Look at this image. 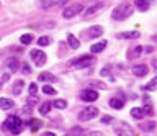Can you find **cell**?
Returning a JSON list of instances; mask_svg holds the SVG:
<instances>
[{
  "label": "cell",
  "instance_id": "cell-1",
  "mask_svg": "<svg viewBox=\"0 0 157 136\" xmlns=\"http://www.w3.org/2000/svg\"><path fill=\"white\" fill-rule=\"evenodd\" d=\"M131 13H132V5L131 3H121V5L113 8L111 18L116 20V21H121V20H126L128 17H131Z\"/></svg>",
  "mask_w": 157,
  "mask_h": 136
},
{
  "label": "cell",
  "instance_id": "cell-2",
  "mask_svg": "<svg viewBox=\"0 0 157 136\" xmlns=\"http://www.w3.org/2000/svg\"><path fill=\"white\" fill-rule=\"evenodd\" d=\"M3 128L8 131V133H12V134H20L21 133V130H23V121L18 118V116H8L7 120H5V123H3Z\"/></svg>",
  "mask_w": 157,
  "mask_h": 136
},
{
  "label": "cell",
  "instance_id": "cell-3",
  "mask_svg": "<svg viewBox=\"0 0 157 136\" xmlns=\"http://www.w3.org/2000/svg\"><path fill=\"white\" fill-rule=\"evenodd\" d=\"M113 130H115V133H116L118 136H134V131H132V128H131L128 123H124V121H118V123H115Z\"/></svg>",
  "mask_w": 157,
  "mask_h": 136
},
{
  "label": "cell",
  "instance_id": "cell-4",
  "mask_svg": "<svg viewBox=\"0 0 157 136\" xmlns=\"http://www.w3.org/2000/svg\"><path fill=\"white\" fill-rule=\"evenodd\" d=\"M83 7H85V5H82V3L67 5L66 8H64V12H62V17H64V18H72V17H75V15H78V13L83 12Z\"/></svg>",
  "mask_w": 157,
  "mask_h": 136
},
{
  "label": "cell",
  "instance_id": "cell-5",
  "mask_svg": "<svg viewBox=\"0 0 157 136\" xmlns=\"http://www.w3.org/2000/svg\"><path fill=\"white\" fill-rule=\"evenodd\" d=\"M98 116V108L97 107H87V108L80 110L78 113V120L80 121H88V120H93Z\"/></svg>",
  "mask_w": 157,
  "mask_h": 136
},
{
  "label": "cell",
  "instance_id": "cell-6",
  "mask_svg": "<svg viewBox=\"0 0 157 136\" xmlns=\"http://www.w3.org/2000/svg\"><path fill=\"white\" fill-rule=\"evenodd\" d=\"M93 62H95V57H92L90 54H85V56H80V57H78V59H75V61H71V64L75 66L77 69H83V67L92 66Z\"/></svg>",
  "mask_w": 157,
  "mask_h": 136
},
{
  "label": "cell",
  "instance_id": "cell-7",
  "mask_svg": "<svg viewBox=\"0 0 157 136\" xmlns=\"http://www.w3.org/2000/svg\"><path fill=\"white\" fill-rule=\"evenodd\" d=\"M29 57H31L33 62L38 67H41V66L46 64V54H44L43 51H39V49H31V51H29Z\"/></svg>",
  "mask_w": 157,
  "mask_h": 136
},
{
  "label": "cell",
  "instance_id": "cell-8",
  "mask_svg": "<svg viewBox=\"0 0 157 136\" xmlns=\"http://www.w3.org/2000/svg\"><path fill=\"white\" fill-rule=\"evenodd\" d=\"M105 7H106V3H105V2H101V0H100V2H95V3H92V5L87 8L83 15H85V18H90L92 15H95V13H98L100 10H103Z\"/></svg>",
  "mask_w": 157,
  "mask_h": 136
},
{
  "label": "cell",
  "instance_id": "cell-9",
  "mask_svg": "<svg viewBox=\"0 0 157 136\" xmlns=\"http://www.w3.org/2000/svg\"><path fill=\"white\" fill-rule=\"evenodd\" d=\"M97 99H98V92H97V90L87 89V90H82V92H80V100H83V102L92 103V102H95Z\"/></svg>",
  "mask_w": 157,
  "mask_h": 136
},
{
  "label": "cell",
  "instance_id": "cell-10",
  "mask_svg": "<svg viewBox=\"0 0 157 136\" xmlns=\"http://www.w3.org/2000/svg\"><path fill=\"white\" fill-rule=\"evenodd\" d=\"M69 0H41V8H51V7H57V5H66Z\"/></svg>",
  "mask_w": 157,
  "mask_h": 136
},
{
  "label": "cell",
  "instance_id": "cell-11",
  "mask_svg": "<svg viewBox=\"0 0 157 136\" xmlns=\"http://www.w3.org/2000/svg\"><path fill=\"white\" fill-rule=\"evenodd\" d=\"M103 26H100V25H95V26H92V28H88L87 30V36L88 38H98V36H101L103 35Z\"/></svg>",
  "mask_w": 157,
  "mask_h": 136
},
{
  "label": "cell",
  "instance_id": "cell-12",
  "mask_svg": "<svg viewBox=\"0 0 157 136\" xmlns=\"http://www.w3.org/2000/svg\"><path fill=\"white\" fill-rule=\"evenodd\" d=\"M147 72H149V67H147L146 64H137L132 67V74H134L136 77H144Z\"/></svg>",
  "mask_w": 157,
  "mask_h": 136
},
{
  "label": "cell",
  "instance_id": "cell-13",
  "mask_svg": "<svg viewBox=\"0 0 157 136\" xmlns=\"http://www.w3.org/2000/svg\"><path fill=\"white\" fill-rule=\"evenodd\" d=\"M141 33L139 31H126V33H120V35H116L118 40H136V38H139Z\"/></svg>",
  "mask_w": 157,
  "mask_h": 136
},
{
  "label": "cell",
  "instance_id": "cell-14",
  "mask_svg": "<svg viewBox=\"0 0 157 136\" xmlns=\"http://www.w3.org/2000/svg\"><path fill=\"white\" fill-rule=\"evenodd\" d=\"M5 67L10 71V72H15L20 67V62H18V59L17 57H8L7 59V62H5Z\"/></svg>",
  "mask_w": 157,
  "mask_h": 136
},
{
  "label": "cell",
  "instance_id": "cell-15",
  "mask_svg": "<svg viewBox=\"0 0 157 136\" xmlns=\"http://www.w3.org/2000/svg\"><path fill=\"white\" fill-rule=\"evenodd\" d=\"M106 45H108L106 40L105 41H98V43H95V45L90 46V52H92V54H98V52H101L103 49H105Z\"/></svg>",
  "mask_w": 157,
  "mask_h": 136
},
{
  "label": "cell",
  "instance_id": "cell-16",
  "mask_svg": "<svg viewBox=\"0 0 157 136\" xmlns=\"http://www.w3.org/2000/svg\"><path fill=\"white\" fill-rule=\"evenodd\" d=\"M142 51H144L142 46H134L132 49L128 51V59H137V57L142 54Z\"/></svg>",
  "mask_w": 157,
  "mask_h": 136
},
{
  "label": "cell",
  "instance_id": "cell-17",
  "mask_svg": "<svg viewBox=\"0 0 157 136\" xmlns=\"http://www.w3.org/2000/svg\"><path fill=\"white\" fill-rule=\"evenodd\" d=\"M13 105H15V102L13 100H10V99H0V108L2 110H10V108H13Z\"/></svg>",
  "mask_w": 157,
  "mask_h": 136
},
{
  "label": "cell",
  "instance_id": "cell-18",
  "mask_svg": "<svg viewBox=\"0 0 157 136\" xmlns=\"http://www.w3.org/2000/svg\"><path fill=\"white\" fill-rule=\"evenodd\" d=\"M41 121H39V120H29L28 121V123H26V121H25V123H23V126H29V128H31V131H38L39 128H41Z\"/></svg>",
  "mask_w": 157,
  "mask_h": 136
},
{
  "label": "cell",
  "instance_id": "cell-19",
  "mask_svg": "<svg viewBox=\"0 0 157 136\" xmlns=\"http://www.w3.org/2000/svg\"><path fill=\"white\" fill-rule=\"evenodd\" d=\"M23 85H25L23 80H17V82L12 85V94H13V95H20V94H21V90H23Z\"/></svg>",
  "mask_w": 157,
  "mask_h": 136
},
{
  "label": "cell",
  "instance_id": "cell-20",
  "mask_svg": "<svg viewBox=\"0 0 157 136\" xmlns=\"http://www.w3.org/2000/svg\"><path fill=\"white\" fill-rule=\"evenodd\" d=\"M67 43H69V46H71L72 49H77V48L80 46V43H78V40L74 35H67Z\"/></svg>",
  "mask_w": 157,
  "mask_h": 136
},
{
  "label": "cell",
  "instance_id": "cell-21",
  "mask_svg": "<svg viewBox=\"0 0 157 136\" xmlns=\"http://www.w3.org/2000/svg\"><path fill=\"white\" fill-rule=\"evenodd\" d=\"M123 105H124V100H121V99H111L110 100V107H111V108H115V110L123 108Z\"/></svg>",
  "mask_w": 157,
  "mask_h": 136
},
{
  "label": "cell",
  "instance_id": "cell-22",
  "mask_svg": "<svg viewBox=\"0 0 157 136\" xmlns=\"http://www.w3.org/2000/svg\"><path fill=\"white\" fill-rule=\"evenodd\" d=\"M134 5L139 8L141 12L149 10V2H146V0H134Z\"/></svg>",
  "mask_w": 157,
  "mask_h": 136
},
{
  "label": "cell",
  "instance_id": "cell-23",
  "mask_svg": "<svg viewBox=\"0 0 157 136\" xmlns=\"http://www.w3.org/2000/svg\"><path fill=\"white\" fill-rule=\"evenodd\" d=\"M139 128L142 131H154L155 130V123L154 121H147V123H141L139 125Z\"/></svg>",
  "mask_w": 157,
  "mask_h": 136
},
{
  "label": "cell",
  "instance_id": "cell-24",
  "mask_svg": "<svg viewBox=\"0 0 157 136\" xmlns=\"http://www.w3.org/2000/svg\"><path fill=\"white\" fill-rule=\"evenodd\" d=\"M131 116H134V118H142L144 116V110L139 108V107H134V108H131Z\"/></svg>",
  "mask_w": 157,
  "mask_h": 136
},
{
  "label": "cell",
  "instance_id": "cell-25",
  "mask_svg": "<svg viewBox=\"0 0 157 136\" xmlns=\"http://www.w3.org/2000/svg\"><path fill=\"white\" fill-rule=\"evenodd\" d=\"M39 80H41V82H46V80L54 82V80H56V77H54L52 74H49V72H43V74H39Z\"/></svg>",
  "mask_w": 157,
  "mask_h": 136
},
{
  "label": "cell",
  "instance_id": "cell-26",
  "mask_svg": "<svg viewBox=\"0 0 157 136\" xmlns=\"http://www.w3.org/2000/svg\"><path fill=\"white\" fill-rule=\"evenodd\" d=\"M49 110H51V102H44V103L39 107V113L41 115H48Z\"/></svg>",
  "mask_w": 157,
  "mask_h": 136
},
{
  "label": "cell",
  "instance_id": "cell-27",
  "mask_svg": "<svg viewBox=\"0 0 157 136\" xmlns=\"http://www.w3.org/2000/svg\"><path fill=\"white\" fill-rule=\"evenodd\" d=\"M43 94H46V95H56L57 92H56V89H54V87H51V85H43Z\"/></svg>",
  "mask_w": 157,
  "mask_h": 136
},
{
  "label": "cell",
  "instance_id": "cell-28",
  "mask_svg": "<svg viewBox=\"0 0 157 136\" xmlns=\"http://www.w3.org/2000/svg\"><path fill=\"white\" fill-rule=\"evenodd\" d=\"M66 105H67L66 100H54L51 103V107H54V108H66Z\"/></svg>",
  "mask_w": 157,
  "mask_h": 136
},
{
  "label": "cell",
  "instance_id": "cell-29",
  "mask_svg": "<svg viewBox=\"0 0 157 136\" xmlns=\"http://www.w3.org/2000/svg\"><path fill=\"white\" fill-rule=\"evenodd\" d=\"M157 89V79L154 77V79H152L149 84H147L146 87H144V90H149V92H152V90H155Z\"/></svg>",
  "mask_w": 157,
  "mask_h": 136
},
{
  "label": "cell",
  "instance_id": "cell-30",
  "mask_svg": "<svg viewBox=\"0 0 157 136\" xmlns=\"http://www.w3.org/2000/svg\"><path fill=\"white\" fill-rule=\"evenodd\" d=\"M31 41H33V36H31V35H23V36H20V43H21V45H29Z\"/></svg>",
  "mask_w": 157,
  "mask_h": 136
},
{
  "label": "cell",
  "instance_id": "cell-31",
  "mask_svg": "<svg viewBox=\"0 0 157 136\" xmlns=\"http://www.w3.org/2000/svg\"><path fill=\"white\" fill-rule=\"evenodd\" d=\"M38 45L41 46V48L48 46V45H49V38H48V36H41V38L38 40Z\"/></svg>",
  "mask_w": 157,
  "mask_h": 136
},
{
  "label": "cell",
  "instance_id": "cell-32",
  "mask_svg": "<svg viewBox=\"0 0 157 136\" xmlns=\"http://www.w3.org/2000/svg\"><path fill=\"white\" fill-rule=\"evenodd\" d=\"M21 72H23V74H26V76H28V74H31V67H29L26 62H25V64L21 66Z\"/></svg>",
  "mask_w": 157,
  "mask_h": 136
},
{
  "label": "cell",
  "instance_id": "cell-33",
  "mask_svg": "<svg viewBox=\"0 0 157 136\" xmlns=\"http://www.w3.org/2000/svg\"><path fill=\"white\" fill-rule=\"evenodd\" d=\"M28 90H29V94H31V95L34 97V95H36V92H38V85H36V84H31Z\"/></svg>",
  "mask_w": 157,
  "mask_h": 136
},
{
  "label": "cell",
  "instance_id": "cell-34",
  "mask_svg": "<svg viewBox=\"0 0 157 136\" xmlns=\"http://www.w3.org/2000/svg\"><path fill=\"white\" fill-rule=\"evenodd\" d=\"M110 121H113V118H111L110 115H105V116H101V123H103V125H108Z\"/></svg>",
  "mask_w": 157,
  "mask_h": 136
},
{
  "label": "cell",
  "instance_id": "cell-35",
  "mask_svg": "<svg viewBox=\"0 0 157 136\" xmlns=\"http://www.w3.org/2000/svg\"><path fill=\"white\" fill-rule=\"evenodd\" d=\"M88 136H103V133H100V131H92Z\"/></svg>",
  "mask_w": 157,
  "mask_h": 136
},
{
  "label": "cell",
  "instance_id": "cell-36",
  "mask_svg": "<svg viewBox=\"0 0 157 136\" xmlns=\"http://www.w3.org/2000/svg\"><path fill=\"white\" fill-rule=\"evenodd\" d=\"M41 136H56V134H54L52 131H44V133H43Z\"/></svg>",
  "mask_w": 157,
  "mask_h": 136
},
{
  "label": "cell",
  "instance_id": "cell-37",
  "mask_svg": "<svg viewBox=\"0 0 157 136\" xmlns=\"http://www.w3.org/2000/svg\"><path fill=\"white\" fill-rule=\"evenodd\" d=\"M152 67H157V61H155V57L152 59Z\"/></svg>",
  "mask_w": 157,
  "mask_h": 136
},
{
  "label": "cell",
  "instance_id": "cell-38",
  "mask_svg": "<svg viewBox=\"0 0 157 136\" xmlns=\"http://www.w3.org/2000/svg\"><path fill=\"white\" fill-rule=\"evenodd\" d=\"M146 2H152V0H146Z\"/></svg>",
  "mask_w": 157,
  "mask_h": 136
},
{
  "label": "cell",
  "instance_id": "cell-39",
  "mask_svg": "<svg viewBox=\"0 0 157 136\" xmlns=\"http://www.w3.org/2000/svg\"><path fill=\"white\" fill-rule=\"evenodd\" d=\"M66 136H67V134H66Z\"/></svg>",
  "mask_w": 157,
  "mask_h": 136
}]
</instances>
